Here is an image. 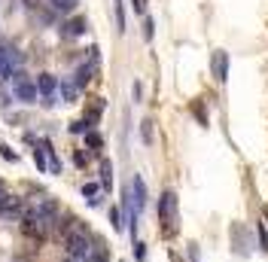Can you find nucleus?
I'll return each mask as SVG.
<instances>
[{
	"label": "nucleus",
	"instance_id": "obj_1",
	"mask_svg": "<svg viewBox=\"0 0 268 262\" xmlns=\"http://www.w3.org/2000/svg\"><path fill=\"white\" fill-rule=\"evenodd\" d=\"M13 92L22 104H37V98H40V92H37V83L28 80L25 70H16L13 73Z\"/></svg>",
	"mask_w": 268,
	"mask_h": 262
},
{
	"label": "nucleus",
	"instance_id": "obj_2",
	"mask_svg": "<svg viewBox=\"0 0 268 262\" xmlns=\"http://www.w3.org/2000/svg\"><path fill=\"white\" fill-rule=\"evenodd\" d=\"M159 216H162L165 232H171L174 219H177V195H174V192H165V195H162V201H159Z\"/></svg>",
	"mask_w": 268,
	"mask_h": 262
},
{
	"label": "nucleus",
	"instance_id": "obj_3",
	"mask_svg": "<svg viewBox=\"0 0 268 262\" xmlns=\"http://www.w3.org/2000/svg\"><path fill=\"white\" fill-rule=\"evenodd\" d=\"M55 89H58V80L52 77V73H40V80H37V92H40V98H43L46 107L55 104Z\"/></svg>",
	"mask_w": 268,
	"mask_h": 262
},
{
	"label": "nucleus",
	"instance_id": "obj_4",
	"mask_svg": "<svg viewBox=\"0 0 268 262\" xmlns=\"http://www.w3.org/2000/svg\"><path fill=\"white\" fill-rule=\"evenodd\" d=\"M25 207H28V204H25L19 195H10V198H7V204L0 207V219H13V222L19 219V222H22V216H25Z\"/></svg>",
	"mask_w": 268,
	"mask_h": 262
},
{
	"label": "nucleus",
	"instance_id": "obj_5",
	"mask_svg": "<svg viewBox=\"0 0 268 262\" xmlns=\"http://www.w3.org/2000/svg\"><path fill=\"white\" fill-rule=\"evenodd\" d=\"M22 232L28 235V238H37V241H46V235H49V229L43 226L40 219H34V216H22Z\"/></svg>",
	"mask_w": 268,
	"mask_h": 262
},
{
	"label": "nucleus",
	"instance_id": "obj_6",
	"mask_svg": "<svg viewBox=\"0 0 268 262\" xmlns=\"http://www.w3.org/2000/svg\"><path fill=\"white\" fill-rule=\"evenodd\" d=\"M210 67H213V80L225 83V77H228V52L216 49V52H213V58H210Z\"/></svg>",
	"mask_w": 268,
	"mask_h": 262
},
{
	"label": "nucleus",
	"instance_id": "obj_7",
	"mask_svg": "<svg viewBox=\"0 0 268 262\" xmlns=\"http://www.w3.org/2000/svg\"><path fill=\"white\" fill-rule=\"evenodd\" d=\"M95 70H98V61H95V58H89L86 64H80V70H76L73 83L80 86V89H83V86H89V83H92V77H95Z\"/></svg>",
	"mask_w": 268,
	"mask_h": 262
},
{
	"label": "nucleus",
	"instance_id": "obj_8",
	"mask_svg": "<svg viewBox=\"0 0 268 262\" xmlns=\"http://www.w3.org/2000/svg\"><path fill=\"white\" fill-rule=\"evenodd\" d=\"M86 28H89V22H86L83 16H73V19H67V22H64L61 34H64V37H83V34H86Z\"/></svg>",
	"mask_w": 268,
	"mask_h": 262
},
{
	"label": "nucleus",
	"instance_id": "obj_9",
	"mask_svg": "<svg viewBox=\"0 0 268 262\" xmlns=\"http://www.w3.org/2000/svg\"><path fill=\"white\" fill-rule=\"evenodd\" d=\"M131 201H134V210H137V213L146 207V186H143V180H140V177H134V180H131Z\"/></svg>",
	"mask_w": 268,
	"mask_h": 262
},
{
	"label": "nucleus",
	"instance_id": "obj_10",
	"mask_svg": "<svg viewBox=\"0 0 268 262\" xmlns=\"http://www.w3.org/2000/svg\"><path fill=\"white\" fill-rule=\"evenodd\" d=\"M58 89H61V98H64L67 104H73L76 98H80V86H76L73 80H64V83H61Z\"/></svg>",
	"mask_w": 268,
	"mask_h": 262
},
{
	"label": "nucleus",
	"instance_id": "obj_11",
	"mask_svg": "<svg viewBox=\"0 0 268 262\" xmlns=\"http://www.w3.org/2000/svg\"><path fill=\"white\" fill-rule=\"evenodd\" d=\"M76 4H80V0H49V7H52L55 13H61V16H70V13L76 10Z\"/></svg>",
	"mask_w": 268,
	"mask_h": 262
},
{
	"label": "nucleus",
	"instance_id": "obj_12",
	"mask_svg": "<svg viewBox=\"0 0 268 262\" xmlns=\"http://www.w3.org/2000/svg\"><path fill=\"white\" fill-rule=\"evenodd\" d=\"M101 186H104V189L113 186V165H110V159L101 162Z\"/></svg>",
	"mask_w": 268,
	"mask_h": 262
},
{
	"label": "nucleus",
	"instance_id": "obj_13",
	"mask_svg": "<svg viewBox=\"0 0 268 262\" xmlns=\"http://www.w3.org/2000/svg\"><path fill=\"white\" fill-rule=\"evenodd\" d=\"M98 192H101L98 183H86V186H83V195L89 198V204H98Z\"/></svg>",
	"mask_w": 268,
	"mask_h": 262
},
{
	"label": "nucleus",
	"instance_id": "obj_14",
	"mask_svg": "<svg viewBox=\"0 0 268 262\" xmlns=\"http://www.w3.org/2000/svg\"><path fill=\"white\" fill-rule=\"evenodd\" d=\"M34 162H37V168H40V171H49V153H43V146L34 153Z\"/></svg>",
	"mask_w": 268,
	"mask_h": 262
},
{
	"label": "nucleus",
	"instance_id": "obj_15",
	"mask_svg": "<svg viewBox=\"0 0 268 262\" xmlns=\"http://www.w3.org/2000/svg\"><path fill=\"white\" fill-rule=\"evenodd\" d=\"M86 146H89V149H101V146H104V137H101L98 131H89V134H86Z\"/></svg>",
	"mask_w": 268,
	"mask_h": 262
},
{
	"label": "nucleus",
	"instance_id": "obj_16",
	"mask_svg": "<svg viewBox=\"0 0 268 262\" xmlns=\"http://www.w3.org/2000/svg\"><path fill=\"white\" fill-rule=\"evenodd\" d=\"M70 131H73V134H89V131H92V125H89L86 119H76V122L70 125Z\"/></svg>",
	"mask_w": 268,
	"mask_h": 262
},
{
	"label": "nucleus",
	"instance_id": "obj_17",
	"mask_svg": "<svg viewBox=\"0 0 268 262\" xmlns=\"http://www.w3.org/2000/svg\"><path fill=\"white\" fill-rule=\"evenodd\" d=\"M110 222H113V229H116V232L122 229V210H119V207H113V210H110Z\"/></svg>",
	"mask_w": 268,
	"mask_h": 262
},
{
	"label": "nucleus",
	"instance_id": "obj_18",
	"mask_svg": "<svg viewBox=\"0 0 268 262\" xmlns=\"http://www.w3.org/2000/svg\"><path fill=\"white\" fill-rule=\"evenodd\" d=\"M0 156H4V159H7V162H19V156H16V153H13V149H10V146H7V143H4V140H0Z\"/></svg>",
	"mask_w": 268,
	"mask_h": 262
},
{
	"label": "nucleus",
	"instance_id": "obj_19",
	"mask_svg": "<svg viewBox=\"0 0 268 262\" xmlns=\"http://www.w3.org/2000/svg\"><path fill=\"white\" fill-rule=\"evenodd\" d=\"M134 259H146V244H140V241H134Z\"/></svg>",
	"mask_w": 268,
	"mask_h": 262
},
{
	"label": "nucleus",
	"instance_id": "obj_20",
	"mask_svg": "<svg viewBox=\"0 0 268 262\" xmlns=\"http://www.w3.org/2000/svg\"><path fill=\"white\" fill-rule=\"evenodd\" d=\"M7 198H10V189H7V183H4V180H0V207H4V204H7Z\"/></svg>",
	"mask_w": 268,
	"mask_h": 262
},
{
	"label": "nucleus",
	"instance_id": "obj_21",
	"mask_svg": "<svg viewBox=\"0 0 268 262\" xmlns=\"http://www.w3.org/2000/svg\"><path fill=\"white\" fill-rule=\"evenodd\" d=\"M152 34H156V31H152V19H146L143 22V37H146V40H152Z\"/></svg>",
	"mask_w": 268,
	"mask_h": 262
},
{
	"label": "nucleus",
	"instance_id": "obj_22",
	"mask_svg": "<svg viewBox=\"0 0 268 262\" xmlns=\"http://www.w3.org/2000/svg\"><path fill=\"white\" fill-rule=\"evenodd\" d=\"M143 140H146V143L152 140V122H149V119L143 122Z\"/></svg>",
	"mask_w": 268,
	"mask_h": 262
},
{
	"label": "nucleus",
	"instance_id": "obj_23",
	"mask_svg": "<svg viewBox=\"0 0 268 262\" xmlns=\"http://www.w3.org/2000/svg\"><path fill=\"white\" fill-rule=\"evenodd\" d=\"M259 244H262V250H268V232H265V226H259Z\"/></svg>",
	"mask_w": 268,
	"mask_h": 262
},
{
	"label": "nucleus",
	"instance_id": "obj_24",
	"mask_svg": "<svg viewBox=\"0 0 268 262\" xmlns=\"http://www.w3.org/2000/svg\"><path fill=\"white\" fill-rule=\"evenodd\" d=\"M143 98V86L140 83H134V101H140Z\"/></svg>",
	"mask_w": 268,
	"mask_h": 262
},
{
	"label": "nucleus",
	"instance_id": "obj_25",
	"mask_svg": "<svg viewBox=\"0 0 268 262\" xmlns=\"http://www.w3.org/2000/svg\"><path fill=\"white\" fill-rule=\"evenodd\" d=\"M25 7H28V10H34V7H40V0H25Z\"/></svg>",
	"mask_w": 268,
	"mask_h": 262
}]
</instances>
